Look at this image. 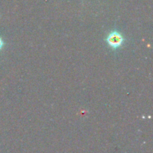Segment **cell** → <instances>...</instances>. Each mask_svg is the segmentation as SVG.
<instances>
[{"instance_id":"1","label":"cell","mask_w":153,"mask_h":153,"mask_svg":"<svg viewBox=\"0 0 153 153\" xmlns=\"http://www.w3.org/2000/svg\"><path fill=\"white\" fill-rule=\"evenodd\" d=\"M107 42L109 46H111L112 48H117L122 45L123 39L119 32L114 31L109 34L107 38Z\"/></svg>"},{"instance_id":"2","label":"cell","mask_w":153,"mask_h":153,"mask_svg":"<svg viewBox=\"0 0 153 153\" xmlns=\"http://www.w3.org/2000/svg\"><path fill=\"white\" fill-rule=\"evenodd\" d=\"M3 44H4V43H3V41H2V40H1V37H0V49H1V48H2V46H3Z\"/></svg>"}]
</instances>
